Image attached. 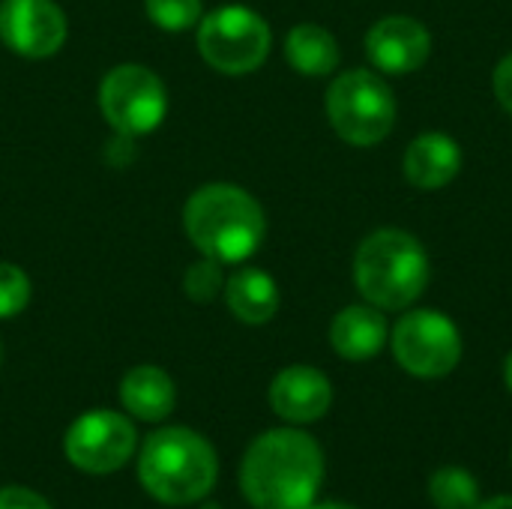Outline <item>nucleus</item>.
<instances>
[{"label":"nucleus","instance_id":"nucleus-23","mask_svg":"<svg viewBox=\"0 0 512 509\" xmlns=\"http://www.w3.org/2000/svg\"><path fill=\"white\" fill-rule=\"evenodd\" d=\"M492 87H495L498 102L512 114V54H507V57L498 63V69H495V75H492Z\"/></svg>","mask_w":512,"mask_h":509},{"label":"nucleus","instance_id":"nucleus-3","mask_svg":"<svg viewBox=\"0 0 512 509\" xmlns=\"http://www.w3.org/2000/svg\"><path fill=\"white\" fill-rule=\"evenodd\" d=\"M219 477L213 447L192 429L168 426L153 432L138 459L141 486L168 507H186L210 495Z\"/></svg>","mask_w":512,"mask_h":509},{"label":"nucleus","instance_id":"nucleus-14","mask_svg":"<svg viewBox=\"0 0 512 509\" xmlns=\"http://www.w3.org/2000/svg\"><path fill=\"white\" fill-rule=\"evenodd\" d=\"M462 171V150L444 132H426L405 150V177L417 189H441Z\"/></svg>","mask_w":512,"mask_h":509},{"label":"nucleus","instance_id":"nucleus-24","mask_svg":"<svg viewBox=\"0 0 512 509\" xmlns=\"http://www.w3.org/2000/svg\"><path fill=\"white\" fill-rule=\"evenodd\" d=\"M477 509H512V498L510 495H498V498H492V501L480 504Z\"/></svg>","mask_w":512,"mask_h":509},{"label":"nucleus","instance_id":"nucleus-9","mask_svg":"<svg viewBox=\"0 0 512 509\" xmlns=\"http://www.w3.org/2000/svg\"><path fill=\"white\" fill-rule=\"evenodd\" d=\"M135 447H138V432L117 411H87L69 426L63 438L66 459L78 471L96 477L120 471L132 459Z\"/></svg>","mask_w":512,"mask_h":509},{"label":"nucleus","instance_id":"nucleus-17","mask_svg":"<svg viewBox=\"0 0 512 509\" xmlns=\"http://www.w3.org/2000/svg\"><path fill=\"white\" fill-rule=\"evenodd\" d=\"M288 63L306 78H324L339 66V42L321 24H297L285 36Z\"/></svg>","mask_w":512,"mask_h":509},{"label":"nucleus","instance_id":"nucleus-19","mask_svg":"<svg viewBox=\"0 0 512 509\" xmlns=\"http://www.w3.org/2000/svg\"><path fill=\"white\" fill-rule=\"evenodd\" d=\"M144 12L165 33H186L204 18L201 0H144Z\"/></svg>","mask_w":512,"mask_h":509},{"label":"nucleus","instance_id":"nucleus-12","mask_svg":"<svg viewBox=\"0 0 512 509\" xmlns=\"http://www.w3.org/2000/svg\"><path fill=\"white\" fill-rule=\"evenodd\" d=\"M333 387L321 369L288 366L270 384V408L288 423H315L330 411Z\"/></svg>","mask_w":512,"mask_h":509},{"label":"nucleus","instance_id":"nucleus-4","mask_svg":"<svg viewBox=\"0 0 512 509\" xmlns=\"http://www.w3.org/2000/svg\"><path fill=\"white\" fill-rule=\"evenodd\" d=\"M354 282L375 309H408L429 285V255L402 228L372 231L354 255Z\"/></svg>","mask_w":512,"mask_h":509},{"label":"nucleus","instance_id":"nucleus-25","mask_svg":"<svg viewBox=\"0 0 512 509\" xmlns=\"http://www.w3.org/2000/svg\"><path fill=\"white\" fill-rule=\"evenodd\" d=\"M504 378H507V387H510L512 393V351L510 357H507V363H504Z\"/></svg>","mask_w":512,"mask_h":509},{"label":"nucleus","instance_id":"nucleus-15","mask_svg":"<svg viewBox=\"0 0 512 509\" xmlns=\"http://www.w3.org/2000/svg\"><path fill=\"white\" fill-rule=\"evenodd\" d=\"M120 402L135 420L159 423L174 411L177 390H174V381L165 369L135 366L120 381Z\"/></svg>","mask_w":512,"mask_h":509},{"label":"nucleus","instance_id":"nucleus-11","mask_svg":"<svg viewBox=\"0 0 512 509\" xmlns=\"http://www.w3.org/2000/svg\"><path fill=\"white\" fill-rule=\"evenodd\" d=\"M432 51V36L423 21L411 15H387L366 33V54L375 69L387 75L417 72Z\"/></svg>","mask_w":512,"mask_h":509},{"label":"nucleus","instance_id":"nucleus-13","mask_svg":"<svg viewBox=\"0 0 512 509\" xmlns=\"http://www.w3.org/2000/svg\"><path fill=\"white\" fill-rule=\"evenodd\" d=\"M390 339L387 318L381 309L369 306H345L330 324V345L339 357L351 363H363L381 354Z\"/></svg>","mask_w":512,"mask_h":509},{"label":"nucleus","instance_id":"nucleus-16","mask_svg":"<svg viewBox=\"0 0 512 509\" xmlns=\"http://www.w3.org/2000/svg\"><path fill=\"white\" fill-rule=\"evenodd\" d=\"M225 303L243 324H267L279 312V285L258 267H240L225 279Z\"/></svg>","mask_w":512,"mask_h":509},{"label":"nucleus","instance_id":"nucleus-1","mask_svg":"<svg viewBox=\"0 0 512 509\" xmlns=\"http://www.w3.org/2000/svg\"><path fill=\"white\" fill-rule=\"evenodd\" d=\"M324 483V453L300 429L258 435L240 465V486L255 509H309Z\"/></svg>","mask_w":512,"mask_h":509},{"label":"nucleus","instance_id":"nucleus-20","mask_svg":"<svg viewBox=\"0 0 512 509\" xmlns=\"http://www.w3.org/2000/svg\"><path fill=\"white\" fill-rule=\"evenodd\" d=\"M225 264L213 261V258H204L198 264H192L186 273H183V291L189 300L195 303H210L216 300L222 291H225V273H222Z\"/></svg>","mask_w":512,"mask_h":509},{"label":"nucleus","instance_id":"nucleus-10","mask_svg":"<svg viewBox=\"0 0 512 509\" xmlns=\"http://www.w3.org/2000/svg\"><path fill=\"white\" fill-rule=\"evenodd\" d=\"M69 36L63 9L54 0H0V42L27 60L54 57Z\"/></svg>","mask_w":512,"mask_h":509},{"label":"nucleus","instance_id":"nucleus-6","mask_svg":"<svg viewBox=\"0 0 512 509\" xmlns=\"http://www.w3.org/2000/svg\"><path fill=\"white\" fill-rule=\"evenodd\" d=\"M273 45L270 24L249 6H222L198 21V51L222 75L255 72Z\"/></svg>","mask_w":512,"mask_h":509},{"label":"nucleus","instance_id":"nucleus-21","mask_svg":"<svg viewBox=\"0 0 512 509\" xmlns=\"http://www.w3.org/2000/svg\"><path fill=\"white\" fill-rule=\"evenodd\" d=\"M27 303H30V276L15 264L0 261V321L21 315Z\"/></svg>","mask_w":512,"mask_h":509},{"label":"nucleus","instance_id":"nucleus-7","mask_svg":"<svg viewBox=\"0 0 512 509\" xmlns=\"http://www.w3.org/2000/svg\"><path fill=\"white\" fill-rule=\"evenodd\" d=\"M99 108L117 135L141 138L162 126L168 114V90L162 78L141 63H120L99 84Z\"/></svg>","mask_w":512,"mask_h":509},{"label":"nucleus","instance_id":"nucleus-26","mask_svg":"<svg viewBox=\"0 0 512 509\" xmlns=\"http://www.w3.org/2000/svg\"><path fill=\"white\" fill-rule=\"evenodd\" d=\"M309 509H354V507H348V504H321V507H309Z\"/></svg>","mask_w":512,"mask_h":509},{"label":"nucleus","instance_id":"nucleus-8","mask_svg":"<svg viewBox=\"0 0 512 509\" xmlns=\"http://www.w3.org/2000/svg\"><path fill=\"white\" fill-rule=\"evenodd\" d=\"M390 345L396 363L414 378H444L462 360L459 327L435 309H414L402 315Z\"/></svg>","mask_w":512,"mask_h":509},{"label":"nucleus","instance_id":"nucleus-18","mask_svg":"<svg viewBox=\"0 0 512 509\" xmlns=\"http://www.w3.org/2000/svg\"><path fill=\"white\" fill-rule=\"evenodd\" d=\"M429 495L438 509H477L480 507V483L465 468H438L429 480Z\"/></svg>","mask_w":512,"mask_h":509},{"label":"nucleus","instance_id":"nucleus-2","mask_svg":"<svg viewBox=\"0 0 512 509\" xmlns=\"http://www.w3.org/2000/svg\"><path fill=\"white\" fill-rule=\"evenodd\" d=\"M183 231L204 258L243 264L261 249L267 219L246 189L234 183H207L183 204Z\"/></svg>","mask_w":512,"mask_h":509},{"label":"nucleus","instance_id":"nucleus-5","mask_svg":"<svg viewBox=\"0 0 512 509\" xmlns=\"http://www.w3.org/2000/svg\"><path fill=\"white\" fill-rule=\"evenodd\" d=\"M327 117L342 141L354 147L381 144L396 123V96L372 69H351L327 90Z\"/></svg>","mask_w":512,"mask_h":509},{"label":"nucleus","instance_id":"nucleus-22","mask_svg":"<svg viewBox=\"0 0 512 509\" xmlns=\"http://www.w3.org/2000/svg\"><path fill=\"white\" fill-rule=\"evenodd\" d=\"M0 509H51L48 501L30 489H21V486H9V489H0Z\"/></svg>","mask_w":512,"mask_h":509}]
</instances>
